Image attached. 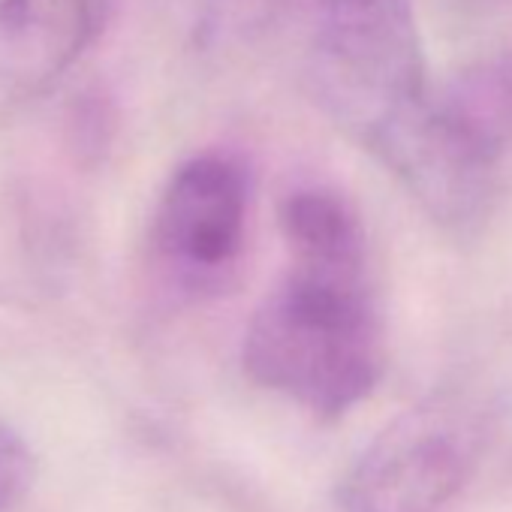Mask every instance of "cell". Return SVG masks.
I'll return each instance as SVG.
<instances>
[{"instance_id":"1","label":"cell","mask_w":512,"mask_h":512,"mask_svg":"<svg viewBox=\"0 0 512 512\" xmlns=\"http://www.w3.org/2000/svg\"><path fill=\"white\" fill-rule=\"evenodd\" d=\"M290 269L253 311L241 362L253 383L320 419L362 404L383 374V323L365 232L344 196L305 187L284 199Z\"/></svg>"},{"instance_id":"2","label":"cell","mask_w":512,"mask_h":512,"mask_svg":"<svg viewBox=\"0 0 512 512\" xmlns=\"http://www.w3.org/2000/svg\"><path fill=\"white\" fill-rule=\"evenodd\" d=\"M305 82L350 142L410 181L437 139L440 112L407 0H320Z\"/></svg>"},{"instance_id":"3","label":"cell","mask_w":512,"mask_h":512,"mask_svg":"<svg viewBox=\"0 0 512 512\" xmlns=\"http://www.w3.org/2000/svg\"><path fill=\"white\" fill-rule=\"evenodd\" d=\"M485 419L461 395H434L395 416L338 482V512H440L473 476Z\"/></svg>"},{"instance_id":"4","label":"cell","mask_w":512,"mask_h":512,"mask_svg":"<svg viewBox=\"0 0 512 512\" xmlns=\"http://www.w3.org/2000/svg\"><path fill=\"white\" fill-rule=\"evenodd\" d=\"M250 214L244 166L226 154H199L166 181L154 208L151 244L160 266L187 290H217L235 269Z\"/></svg>"},{"instance_id":"5","label":"cell","mask_w":512,"mask_h":512,"mask_svg":"<svg viewBox=\"0 0 512 512\" xmlns=\"http://www.w3.org/2000/svg\"><path fill=\"white\" fill-rule=\"evenodd\" d=\"M115 0H0V82L34 94L58 82L106 31Z\"/></svg>"},{"instance_id":"6","label":"cell","mask_w":512,"mask_h":512,"mask_svg":"<svg viewBox=\"0 0 512 512\" xmlns=\"http://www.w3.org/2000/svg\"><path fill=\"white\" fill-rule=\"evenodd\" d=\"M446 118L491 160H503L512 148V52L455 76L437 91Z\"/></svg>"},{"instance_id":"7","label":"cell","mask_w":512,"mask_h":512,"mask_svg":"<svg viewBox=\"0 0 512 512\" xmlns=\"http://www.w3.org/2000/svg\"><path fill=\"white\" fill-rule=\"evenodd\" d=\"M34 482V455L16 428L0 419V512H10Z\"/></svg>"}]
</instances>
